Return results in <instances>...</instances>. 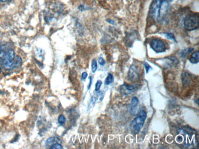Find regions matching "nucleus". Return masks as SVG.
<instances>
[{"label": "nucleus", "instance_id": "6", "mask_svg": "<svg viewBox=\"0 0 199 149\" xmlns=\"http://www.w3.org/2000/svg\"><path fill=\"white\" fill-rule=\"evenodd\" d=\"M128 76V78H129L130 82H137L140 78L138 68L134 65L131 66L129 68Z\"/></svg>", "mask_w": 199, "mask_h": 149}, {"label": "nucleus", "instance_id": "23", "mask_svg": "<svg viewBox=\"0 0 199 149\" xmlns=\"http://www.w3.org/2000/svg\"><path fill=\"white\" fill-rule=\"evenodd\" d=\"M8 0H0V1H1V2H6V1H8Z\"/></svg>", "mask_w": 199, "mask_h": 149}, {"label": "nucleus", "instance_id": "9", "mask_svg": "<svg viewBox=\"0 0 199 149\" xmlns=\"http://www.w3.org/2000/svg\"><path fill=\"white\" fill-rule=\"evenodd\" d=\"M113 82H114V77H113V75L111 73H108L107 75V77L105 80V84L109 85Z\"/></svg>", "mask_w": 199, "mask_h": 149}, {"label": "nucleus", "instance_id": "17", "mask_svg": "<svg viewBox=\"0 0 199 149\" xmlns=\"http://www.w3.org/2000/svg\"><path fill=\"white\" fill-rule=\"evenodd\" d=\"M166 36H167V37L169 39H172L173 41H175V42H176V39H175V36H174V35L172 34V33H167L166 34Z\"/></svg>", "mask_w": 199, "mask_h": 149}, {"label": "nucleus", "instance_id": "8", "mask_svg": "<svg viewBox=\"0 0 199 149\" xmlns=\"http://www.w3.org/2000/svg\"><path fill=\"white\" fill-rule=\"evenodd\" d=\"M22 59L21 57L19 56H15V59H14L15 68L20 67L22 66Z\"/></svg>", "mask_w": 199, "mask_h": 149}, {"label": "nucleus", "instance_id": "2", "mask_svg": "<svg viewBox=\"0 0 199 149\" xmlns=\"http://www.w3.org/2000/svg\"><path fill=\"white\" fill-rule=\"evenodd\" d=\"M184 26L188 31H192L197 29L199 26V15H191L187 16L184 21Z\"/></svg>", "mask_w": 199, "mask_h": 149}, {"label": "nucleus", "instance_id": "16", "mask_svg": "<svg viewBox=\"0 0 199 149\" xmlns=\"http://www.w3.org/2000/svg\"><path fill=\"white\" fill-rule=\"evenodd\" d=\"M55 137H50V138H49V139L47 141L46 145L49 146L51 145L52 144H54V143L55 142Z\"/></svg>", "mask_w": 199, "mask_h": 149}, {"label": "nucleus", "instance_id": "11", "mask_svg": "<svg viewBox=\"0 0 199 149\" xmlns=\"http://www.w3.org/2000/svg\"><path fill=\"white\" fill-rule=\"evenodd\" d=\"M138 103H139V99L137 98V97H134L131 100V108H135L138 105Z\"/></svg>", "mask_w": 199, "mask_h": 149}, {"label": "nucleus", "instance_id": "19", "mask_svg": "<svg viewBox=\"0 0 199 149\" xmlns=\"http://www.w3.org/2000/svg\"><path fill=\"white\" fill-rule=\"evenodd\" d=\"M144 66H145V67L146 68V73H148V72H149V70H151L152 68L147 63V62H145V64H144Z\"/></svg>", "mask_w": 199, "mask_h": 149}, {"label": "nucleus", "instance_id": "4", "mask_svg": "<svg viewBox=\"0 0 199 149\" xmlns=\"http://www.w3.org/2000/svg\"><path fill=\"white\" fill-rule=\"evenodd\" d=\"M161 3L162 0H154L151 5L149 14L154 20H157L159 18Z\"/></svg>", "mask_w": 199, "mask_h": 149}, {"label": "nucleus", "instance_id": "12", "mask_svg": "<svg viewBox=\"0 0 199 149\" xmlns=\"http://www.w3.org/2000/svg\"><path fill=\"white\" fill-rule=\"evenodd\" d=\"M97 61L96 59H93L92 62V72L94 73L96 72V71L97 70Z\"/></svg>", "mask_w": 199, "mask_h": 149}, {"label": "nucleus", "instance_id": "1", "mask_svg": "<svg viewBox=\"0 0 199 149\" xmlns=\"http://www.w3.org/2000/svg\"><path fill=\"white\" fill-rule=\"evenodd\" d=\"M146 119V112L144 111H140L139 112L137 117L133 121L131 125V130L134 133L137 134L141 130Z\"/></svg>", "mask_w": 199, "mask_h": 149}, {"label": "nucleus", "instance_id": "22", "mask_svg": "<svg viewBox=\"0 0 199 149\" xmlns=\"http://www.w3.org/2000/svg\"><path fill=\"white\" fill-rule=\"evenodd\" d=\"M90 83H89V85L88 86V89H90L92 85V77H90Z\"/></svg>", "mask_w": 199, "mask_h": 149}, {"label": "nucleus", "instance_id": "13", "mask_svg": "<svg viewBox=\"0 0 199 149\" xmlns=\"http://www.w3.org/2000/svg\"><path fill=\"white\" fill-rule=\"evenodd\" d=\"M58 123L60 124V125H64L65 123V122L66 121V117H65V116L63 115H60L58 117Z\"/></svg>", "mask_w": 199, "mask_h": 149}, {"label": "nucleus", "instance_id": "10", "mask_svg": "<svg viewBox=\"0 0 199 149\" xmlns=\"http://www.w3.org/2000/svg\"><path fill=\"white\" fill-rule=\"evenodd\" d=\"M123 87H124L127 91H129V92H132V91H134L136 89H137V86H133V85H131V84H128L126 83L124 84Z\"/></svg>", "mask_w": 199, "mask_h": 149}, {"label": "nucleus", "instance_id": "21", "mask_svg": "<svg viewBox=\"0 0 199 149\" xmlns=\"http://www.w3.org/2000/svg\"><path fill=\"white\" fill-rule=\"evenodd\" d=\"M106 21L108 23H110V24H112V25H115V22L113 21V20H112L107 19Z\"/></svg>", "mask_w": 199, "mask_h": 149}, {"label": "nucleus", "instance_id": "15", "mask_svg": "<svg viewBox=\"0 0 199 149\" xmlns=\"http://www.w3.org/2000/svg\"><path fill=\"white\" fill-rule=\"evenodd\" d=\"M63 148V146L61 144H57V143L54 144L52 145V146L50 147L51 149H62Z\"/></svg>", "mask_w": 199, "mask_h": 149}, {"label": "nucleus", "instance_id": "20", "mask_svg": "<svg viewBox=\"0 0 199 149\" xmlns=\"http://www.w3.org/2000/svg\"><path fill=\"white\" fill-rule=\"evenodd\" d=\"M88 77V73L86 72H83L82 74H81V79L82 80L85 81L86 80V78H87Z\"/></svg>", "mask_w": 199, "mask_h": 149}, {"label": "nucleus", "instance_id": "3", "mask_svg": "<svg viewBox=\"0 0 199 149\" xmlns=\"http://www.w3.org/2000/svg\"><path fill=\"white\" fill-rule=\"evenodd\" d=\"M15 57V52L13 50L10 49L5 54L3 57V66L6 69H13L15 68L14 66V59Z\"/></svg>", "mask_w": 199, "mask_h": 149}, {"label": "nucleus", "instance_id": "14", "mask_svg": "<svg viewBox=\"0 0 199 149\" xmlns=\"http://www.w3.org/2000/svg\"><path fill=\"white\" fill-rule=\"evenodd\" d=\"M102 82L101 80H98L97 82H96V85H95V91H98L100 89V88L102 86Z\"/></svg>", "mask_w": 199, "mask_h": 149}, {"label": "nucleus", "instance_id": "24", "mask_svg": "<svg viewBox=\"0 0 199 149\" xmlns=\"http://www.w3.org/2000/svg\"><path fill=\"white\" fill-rule=\"evenodd\" d=\"M1 68L0 67V73H1Z\"/></svg>", "mask_w": 199, "mask_h": 149}, {"label": "nucleus", "instance_id": "18", "mask_svg": "<svg viewBox=\"0 0 199 149\" xmlns=\"http://www.w3.org/2000/svg\"><path fill=\"white\" fill-rule=\"evenodd\" d=\"M98 62L101 66H104L106 64V61L102 57H99L98 59Z\"/></svg>", "mask_w": 199, "mask_h": 149}, {"label": "nucleus", "instance_id": "5", "mask_svg": "<svg viewBox=\"0 0 199 149\" xmlns=\"http://www.w3.org/2000/svg\"><path fill=\"white\" fill-rule=\"evenodd\" d=\"M151 47L157 53H163L166 51V47L164 42L158 39H154L151 41Z\"/></svg>", "mask_w": 199, "mask_h": 149}, {"label": "nucleus", "instance_id": "7", "mask_svg": "<svg viewBox=\"0 0 199 149\" xmlns=\"http://www.w3.org/2000/svg\"><path fill=\"white\" fill-rule=\"evenodd\" d=\"M189 61L192 64H197L199 61V52L197 51L191 55Z\"/></svg>", "mask_w": 199, "mask_h": 149}]
</instances>
